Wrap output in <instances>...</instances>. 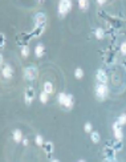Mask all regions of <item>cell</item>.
I'll return each mask as SVG.
<instances>
[{
  "instance_id": "ffe728a7",
  "label": "cell",
  "mask_w": 126,
  "mask_h": 162,
  "mask_svg": "<svg viewBox=\"0 0 126 162\" xmlns=\"http://www.w3.org/2000/svg\"><path fill=\"white\" fill-rule=\"evenodd\" d=\"M21 55L24 57H27L29 55V49H28V47H23V49H21Z\"/></svg>"
},
{
  "instance_id": "d6986e66",
  "label": "cell",
  "mask_w": 126,
  "mask_h": 162,
  "mask_svg": "<svg viewBox=\"0 0 126 162\" xmlns=\"http://www.w3.org/2000/svg\"><path fill=\"white\" fill-rule=\"evenodd\" d=\"M36 143H37L39 146H43V145H44V141H43V137H41L40 134L36 136Z\"/></svg>"
},
{
  "instance_id": "9a60e30c",
  "label": "cell",
  "mask_w": 126,
  "mask_h": 162,
  "mask_svg": "<svg viewBox=\"0 0 126 162\" xmlns=\"http://www.w3.org/2000/svg\"><path fill=\"white\" fill-rule=\"evenodd\" d=\"M90 140L93 141V142H100V134H98V132H92L90 133Z\"/></svg>"
},
{
  "instance_id": "83f0119b",
  "label": "cell",
  "mask_w": 126,
  "mask_h": 162,
  "mask_svg": "<svg viewBox=\"0 0 126 162\" xmlns=\"http://www.w3.org/2000/svg\"><path fill=\"white\" fill-rule=\"evenodd\" d=\"M40 1H43V0H40Z\"/></svg>"
},
{
  "instance_id": "ac0fdd59",
  "label": "cell",
  "mask_w": 126,
  "mask_h": 162,
  "mask_svg": "<svg viewBox=\"0 0 126 162\" xmlns=\"http://www.w3.org/2000/svg\"><path fill=\"white\" fill-rule=\"evenodd\" d=\"M74 76H76V78H82L84 77V72H82V69L81 68H77L74 71Z\"/></svg>"
},
{
  "instance_id": "277c9868",
  "label": "cell",
  "mask_w": 126,
  "mask_h": 162,
  "mask_svg": "<svg viewBox=\"0 0 126 162\" xmlns=\"http://www.w3.org/2000/svg\"><path fill=\"white\" fill-rule=\"evenodd\" d=\"M37 77V68L35 65H29L24 68V78L27 81H33Z\"/></svg>"
},
{
  "instance_id": "cb8c5ba5",
  "label": "cell",
  "mask_w": 126,
  "mask_h": 162,
  "mask_svg": "<svg viewBox=\"0 0 126 162\" xmlns=\"http://www.w3.org/2000/svg\"><path fill=\"white\" fill-rule=\"evenodd\" d=\"M107 0H97V3L100 4V6H104V4H106Z\"/></svg>"
},
{
  "instance_id": "7a4b0ae2",
  "label": "cell",
  "mask_w": 126,
  "mask_h": 162,
  "mask_svg": "<svg viewBox=\"0 0 126 162\" xmlns=\"http://www.w3.org/2000/svg\"><path fill=\"white\" fill-rule=\"evenodd\" d=\"M72 10V0H60L59 1V16L61 19L65 17Z\"/></svg>"
},
{
  "instance_id": "8fae6325",
  "label": "cell",
  "mask_w": 126,
  "mask_h": 162,
  "mask_svg": "<svg viewBox=\"0 0 126 162\" xmlns=\"http://www.w3.org/2000/svg\"><path fill=\"white\" fill-rule=\"evenodd\" d=\"M53 91H54L53 84H52L50 81H45L44 82V92H47L48 94H50V93H53Z\"/></svg>"
},
{
  "instance_id": "d4e9b609",
  "label": "cell",
  "mask_w": 126,
  "mask_h": 162,
  "mask_svg": "<svg viewBox=\"0 0 126 162\" xmlns=\"http://www.w3.org/2000/svg\"><path fill=\"white\" fill-rule=\"evenodd\" d=\"M1 39H3V40H1V48H4V43H6V37H4V35L1 33Z\"/></svg>"
},
{
  "instance_id": "2e32d148",
  "label": "cell",
  "mask_w": 126,
  "mask_h": 162,
  "mask_svg": "<svg viewBox=\"0 0 126 162\" xmlns=\"http://www.w3.org/2000/svg\"><path fill=\"white\" fill-rule=\"evenodd\" d=\"M94 35H96V37H97L98 40H101V39L104 37V29L102 28H96Z\"/></svg>"
},
{
  "instance_id": "9c48e42d",
  "label": "cell",
  "mask_w": 126,
  "mask_h": 162,
  "mask_svg": "<svg viewBox=\"0 0 126 162\" xmlns=\"http://www.w3.org/2000/svg\"><path fill=\"white\" fill-rule=\"evenodd\" d=\"M113 130H114V137H116L118 141L122 140L123 133H122V129H121V125L118 124V122H116V124L113 125Z\"/></svg>"
},
{
  "instance_id": "5bb4252c",
  "label": "cell",
  "mask_w": 126,
  "mask_h": 162,
  "mask_svg": "<svg viewBox=\"0 0 126 162\" xmlns=\"http://www.w3.org/2000/svg\"><path fill=\"white\" fill-rule=\"evenodd\" d=\"M48 96H49V94H48L47 92L43 91V92L40 93V96H39V98H40V101H41L43 104H47V102H48Z\"/></svg>"
},
{
  "instance_id": "3957f363",
  "label": "cell",
  "mask_w": 126,
  "mask_h": 162,
  "mask_svg": "<svg viewBox=\"0 0 126 162\" xmlns=\"http://www.w3.org/2000/svg\"><path fill=\"white\" fill-rule=\"evenodd\" d=\"M109 94V89H107V85L106 84H102V82H98L96 85V97L98 100H105Z\"/></svg>"
},
{
  "instance_id": "30bf717a",
  "label": "cell",
  "mask_w": 126,
  "mask_h": 162,
  "mask_svg": "<svg viewBox=\"0 0 126 162\" xmlns=\"http://www.w3.org/2000/svg\"><path fill=\"white\" fill-rule=\"evenodd\" d=\"M35 53H36V57H43L44 56V45L43 44H37L35 48Z\"/></svg>"
},
{
  "instance_id": "52a82bcc",
  "label": "cell",
  "mask_w": 126,
  "mask_h": 162,
  "mask_svg": "<svg viewBox=\"0 0 126 162\" xmlns=\"http://www.w3.org/2000/svg\"><path fill=\"white\" fill-rule=\"evenodd\" d=\"M33 97H35V91H33V88H27V89H25V93H24L25 102L29 105V104L33 101Z\"/></svg>"
},
{
  "instance_id": "ba28073f",
  "label": "cell",
  "mask_w": 126,
  "mask_h": 162,
  "mask_svg": "<svg viewBox=\"0 0 126 162\" xmlns=\"http://www.w3.org/2000/svg\"><path fill=\"white\" fill-rule=\"evenodd\" d=\"M96 77H97L98 82H102V84H106L107 82V75L104 69H98L97 73H96Z\"/></svg>"
},
{
  "instance_id": "8992f818",
  "label": "cell",
  "mask_w": 126,
  "mask_h": 162,
  "mask_svg": "<svg viewBox=\"0 0 126 162\" xmlns=\"http://www.w3.org/2000/svg\"><path fill=\"white\" fill-rule=\"evenodd\" d=\"M1 75H3L4 78L7 80H11L13 77V69L11 65H3V69H1Z\"/></svg>"
},
{
  "instance_id": "7402d4cb",
  "label": "cell",
  "mask_w": 126,
  "mask_h": 162,
  "mask_svg": "<svg viewBox=\"0 0 126 162\" xmlns=\"http://www.w3.org/2000/svg\"><path fill=\"white\" fill-rule=\"evenodd\" d=\"M85 132H92V125H90V122H86V125H85Z\"/></svg>"
},
{
  "instance_id": "e0dca14e",
  "label": "cell",
  "mask_w": 126,
  "mask_h": 162,
  "mask_svg": "<svg viewBox=\"0 0 126 162\" xmlns=\"http://www.w3.org/2000/svg\"><path fill=\"white\" fill-rule=\"evenodd\" d=\"M117 122H118L121 126H123V125L126 124V114H121L120 117H118V120H117Z\"/></svg>"
},
{
  "instance_id": "4316f807",
  "label": "cell",
  "mask_w": 126,
  "mask_h": 162,
  "mask_svg": "<svg viewBox=\"0 0 126 162\" xmlns=\"http://www.w3.org/2000/svg\"><path fill=\"white\" fill-rule=\"evenodd\" d=\"M78 162H85V161H78Z\"/></svg>"
},
{
  "instance_id": "603a6c76",
  "label": "cell",
  "mask_w": 126,
  "mask_h": 162,
  "mask_svg": "<svg viewBox=\"0 0 126 162\" xmlns=\"http://www.w3.org/2000/svg\"><path fill=\"white\" fill-rule=\"evenodd\" d=\"M105 162H117V159H116V157H110V158L105 159Z\"/></svg>"
},
{
  "instance_id": "4fadbf2b",
  "label": "cell",
  "mask_w": 126,
  "mask_h": 162,
  "mask_svg": "<svg viewBox=\"0 0 126 162\" xmlns=\"http://www.w3.org/2000/svg\"><path fill=\"white\" fill-rule=\"evenodd\" d=\"M78 6L82 11H86L89 8V0H78Z\"/></svg>"
},
{
  "instance_id": "484cf974",
  "label": "cell",
  "mask_w": 126,
  "mask_h": 162,
  "mask_svg": "<svg viewBox=\"0 0 126 162\" xmlns=\"http://www.w3.org/2000/svg\"><path fill=\"white\" fill-rule=\"evenodd\" d=\"M50 162H60V161H59V159H52Z\"/></svg>"
},
{
  "instance_id": "7c38bea8",
  "label": "cell",
  "mask_w": 126,
  "mask_h": 162,
  "mask_svg": "<svg viewBox=\"0 0 126 162\" xmlns=\"http://www.w3.org/2000/svg\"><path fill=\"white\" fill-rule=\"evenodd\" d=\"M12 137H13V141H15V142H20V141H21V138H23L21 130H19V129H16V130H13Z\"/></svg>"
},
{
  "instance_id": "5b68a950",
  "label": "cell",
  "mask_w": 126,
  "mask_h": 162,
  "mask_svg": "<svg viewBox=\"0 0 126 162\" xmlns=\"http://www.w3.org/2000/svg\"><path fill=\"white\" fill-rule=\"evenodd\" d=\"M33 21H35V28L36 29L44 28V27H45V23H47V16H45V13L39 12V13H36V15H35V19H33Z\"/></svg>"
},
{
  "instance_id": "6da1fadb",
  "label": "cell",
  "mask_w": 126,
  "mask_h": 162,
  "mask_svg": "<svg viewBox=\"0 0 126 162\" xmlns=\"http://www.w3.org/2000/svg\"><path fill=\"white\" fill-rule=\"evenodd\" d=\"M59 101H60V105L64 106L65 109H70V108H73V104H74V97L69 93H60Z\"/></svg>"
},
{
  "instance_id": "44dd1931",
  "label": "cell",
  "mask_w": 126,
  "mask_h": 162,
  "mask_svg": "<svg viewBox=\"0 0 126 162\" xmlns=\"http://www.w3.org/2000/svg\"><path fill=\"white\" fill-rule=\"evenodd\" d=\"M121 52H122V55H125L126 56V41L121 44Z\"/></svg>"
}]
</instances>
